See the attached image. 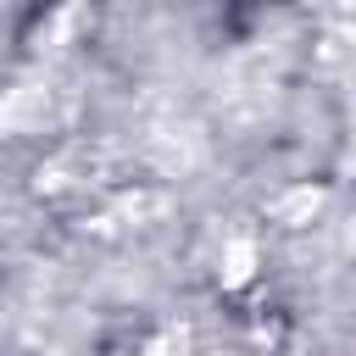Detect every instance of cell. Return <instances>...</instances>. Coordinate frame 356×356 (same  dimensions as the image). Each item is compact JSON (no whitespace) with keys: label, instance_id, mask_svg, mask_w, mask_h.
<instances>
[{"label":"cell","instance_id":"obj_1","mask_svg":"<svg viewBox=\"0 0 356 356\" xmlns=\"http://www.w3.org/2000/svg\"><path fill=\"white\" fill-rule=\"evenodd\" d=\"M217 273H222L228 289L250 284V278H256V239H250V234H234V239L222 245V267H217Z\"/></svg>","mask_w":356,"mask_h":356},{"label":"cell","instance_id":"obj_2","mask_svg":"<svg viewBox=\"0 0 356 356\" xmlns=\"http://www.w3.org/2000/svg\"><path fill=\"white\" fill-rule=\"evenodd\" d=\"M317 206H323V189H312V184H295L289 195H278V200H273V217H278L284 228H300V222H306Z\"/></svg>","mask_w":356,"mask_h":356},{"label":"cell","instance_id":"obj_3","mask_svg":"<svg viewBox=\"0 0 356 356\" xmlns=\"http://www.w3.org/2000/svg\"><path fill=\"white\" fill-rule=\"evenodd\" d=\"M139 356H172V339H150V345H145Z\"/></svg>","mask_w":356,"mask_h":356}]
</instances>
